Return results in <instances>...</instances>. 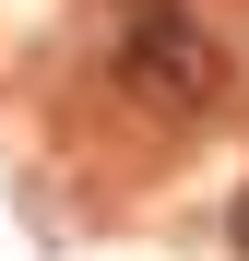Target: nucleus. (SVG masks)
Here are the masks:
<instances>
[{"label":"nucleus","mask_w":249,"mask_h":261,"mask_svg":"<svg viewBox=\"0 0 249 261\" xmlns=\"http://www.w3.org/2000/svg\"><path fill=\"white\" fill-rule=\"evenodd\" d=\"M226 238H237V261H249V190H237V214H226Z\"/></svg>","instance_id":"f03ea898"},{"label":"nucleus","mask_w":249,"mask_h":261,"mask_svg":"<svg viewBox=\"0 0 249 261\" xmlns=\"http://www.w3.org/2000/svg\"><path fill=\"white\" fill-rule=\"evenodd\" d=\"M107 71H119V95L154 107V119H214L226 83H237L226 36L202 24V12H178V0H131L119 36H107Z\"/></svg>","instance_id":"f257e3e1"}]
</instances>
